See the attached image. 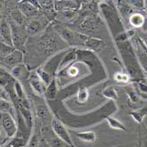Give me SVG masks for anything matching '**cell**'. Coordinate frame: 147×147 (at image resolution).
Wrapping results in <instances>:
<instances>
[{
    "instance_id": "obj_1",
    "label": "cell",
    "mask_w": 147,
    "mask_h": 147,
    "mask_svg": "<svg viewBox=\"0 0 147 147\" xmlns=\"http://www.w3.org/2000/svg\"><path fill=\"white\" fill-rule=\"evenodd\" d=\"M100 8L102 14L105 17V19H106L111 32L114 34V37L118 36L119 34L124 32L123 24L120 19V16L116 11V9L111 4V2L101 3Z\"/></svg>"
},
{
    "instance_id": "obj_2",
    "label": "cell",
    "mask_w": 147,
    "mask_h": 147,
    "mask_svg": "<svg viewBox=\"0 0 147 147\" xmlns=\"http://www.w3.org/2000/svg\"><path fill=\"white\" fill-rule=\"evenodd\" d=\"M0 128L3 129L5 136L9 139L16 136L18 131V123L13 118V113L0 112Z\"/></svg>"
},
{
    "instance_id": "obj_3",
    "label": "cell",
    "mask_w": 147,
    "mask_h": 147,
    "mask_svg": "<svg viewBox=\"0 0 147 147\" xmlns=\"http://www.w3.org/2000/svg\"><path fill=\"white\" fill-rule=\"evenodd\" d=\"M11 25L12 28V41H13V46L16 50L22 51L24 49V45L26 42V30H24L22 26L15 23L13 20H11L9 22Z\"/></svg>"
},
{
    "instance_id": "obj_4",
    "label": "cell",
    "mask_w": 147,
    "mask_h": 147,
    "mask_svg": "<svg viewBox=\"0 0 147 147\" xmlns=\"http://www.w3.org/2000/svg\"><path fill=\"white\" fill-rule=\"evenodd\" d=\"M51 127L58 138H60L65 144H67L70 147H76L74 145L73 141L71 139V136H70L68 131L67 130V129L65 128V126L63 125L61 123V121H59L56 117L52 118V120L51 121Z\"/></svg>"
},
{
    "instance_id": "obj_5",
    "label": "cell",
    "mask_w": 147,
    "mask_h": 147,
    "mask_svg": "<svg viewBox=\"0 0 147 147\" xmlns=\"http://www.w3.org/2000/svg\"><path fill=\"white\" fill-rule=\"evenodd\" d=\"M42 136H44L45 141L51 146V147H65L67 144H65L60 138H59L56 134L52 130L51 127H44L41 130Z\"/></svg>"
},
{
    "instance_id": "obj_6",
    "label": "cell",
    "mask_w": 147,
    "mask_h": 147,
    "mask_svg": "<svg viewBox=\"0 0 147 147\" xmlns=\"http://www.w3.org/2000/svg\"><path fill=\"white\" fill-rule=\"evenodd\" d=\"M28 81H29L30 87L32 88L33 91L36 95L39 97H45L46 86L45 85L43 81L40 79L36 72H33L32 74H30L28 77Z\"/></svg>"
},
{
    "instance_id": "obj_7",
    "label": "cell",
    "mask_w": 147,
    "mask_h": 147,
    "mask_svg": "<svg viewBox=\"0 0 147 147\" xmlns=\"http://www.w3.org/2000/svg\"><path fill=\"white\" fill-rule=\"evenodd\" d=\"M24 59V54L22 51L20 50H14L11 54H9L8 56L5 57L3 59V63L5 67L8 68L13 69L14 67L22 64V61Z\"/></svg>"
},
{
    "instance_id": "obj_8",
    "label": "cell",
    "mask_w": 147,
    "mask_h": 147,
    "mask_svg": "<svg viewBox=\"0 0 147 147\" xmlns=\"http://www.w3.org/2000/svg\"><path fill=\"white\" fill-rule=\"evenodd\" d=\"M17 8L28 19H33L36 17L40 12V10L38 8L35 7L30 3H28L27 0H23V1L19 2L17 5Z\"/></svg>"
},
{
    "instance_id": "obj_9",
    "label": "cell",
    "mask_w": 147,
    "mask_h": 147,
    "mask_svg": "<svg viewBox=\"0 0 147 147\" xmlns=\"http://www.w3.org/2000/svg\"><path fill=\"white\" fill-rule=\"evenodd\" d=\"M0 37L2 38V41L5 42V43L10 45H13L11 25H10L8 20L5 18L0 20Z\"/></svg>"
},
{
    "instance_id": "obj_10",
    "label": "cell",
    "mask_w": 147,
    "mask_h": 147,
    "mask_svg": "<svg viewBox=\"0 0 147 147\" xmlns=\"http://www.w3.org/2000/svg\"><path fill=\"white\" fill-rule=\"evenodd\" d=\"M53 28L62 39H64L69 45H73V43L75 42V36L69 28L59 24L55 25Z\"/></svg>"
},
{
    "instance_id": "obj_11",
    "label": "cell",
    "mask_w": 147,
    "mask_h": 147,
    "mask_svg": "<svg viewBox=\"0 0 147 147\" xmlns=\"http://www.w3.org/2000/svg\"><path fill=\"white\" fill-rule=\"evenodd\" d=\"M29 75L30 74L28 73L26 66L23 64H20L11 69V76L17 81L27 79L29 77Z\"/></svg>"
},
{
    "instance_id": "obj_12",
    "label": "cell",
    "mask_w": 147,
    "mask_h": 147,
    "mask_svg": "<svg viewBox=\"0 0 147 147\" xmlns=\"http://www.w3.org/2000/svg\"><path fill=\"white\" fill-rule=\"evenodd\" d=\"M16 109L23 116V118H24V120H25V121L27 123V126L28 127V129H32L33 127H34V117H33V114H32V112H31V110L28 109V108H25L23 107H20V106H17Z\"/></svg>"
},
{
    "instance_id": "obj_13",
    "label": "cell",
    "mask_w": 147,
    "mask_h": 147,
    "mask_svg": "<svg viewBox=\"0 0 147 147\" xmlns=\"http://www.w3.org/2000/svg\"><path fill=\"white\" fill-rule=\"evenodd\" d=\"M116 5H117V9L119 10L121 15L124 19L129 18V16L134 13V9L129 4L123 1V0H118Z\"/></svg>"
},
{
    "instance_id": "obj_14",
    "label": "cell",
    "mask_w": 147,
    "mask_h": 147,
    "mask_svg": "<svg viewBox=\"0 0 147 147\" xmlns=\"http://www.w3.org/2000/svg\"><path fill=\"white\" fill-rule=\"evenodd\" d=\"M42 28H43V26H42V22L40 20L33 19L28 23L26 27V32L29 36H35L38 32H40Z\"/></svg>"
},
{
    "instance_id": "obj_15",
    "label": "cell",
    "mask_w": 147,
    "mask_h": 147,
    "mask_svg": "<svg viewBox=\"0 0 147 147\" xmlns=\"http://www.w3.org/2000/svg\"><path fill=\"white\" fill-rule=\"evenodd\" d=\"M57 93H58V87H57V81L55 77L52 78L51 82L46 86L45 90V97L48 100H52L57 97Z\"/></svg>"
},
{
    "instance_id": "obj_16",
    "label": "cell",
    "mask_w": 147,
    "mask_h": 147,
    "mask_svg": "<svg viewBox=\"0 0 147 147\" xmlns=\"http://www.w3.org/2000/svg\"><path fill=\"white\" fill-rule=\"evenodd\" d=\"M144 20H145L144 16L143 14L139 13H134L129 18V24L131 26H133L134 28H141V27H143L144 24Z\"/></svg>"
},
{
    "instance_id": "obj_17",
    "label": "cell",
    "mask_w": 147,
    "mask_h": 147,
    "mask_svg": "<svg viewBox=\"0 0 147 147\" xmlns=\"http://www.w3.org/2000/svg\"><path fill=\"white\" fill-rule=\"evenodd\" d=\"M75 134L77 138L82 141L87 143H94L96 141V133L94 131H82V132H75Z\"/></svg>"
},
{
    "instance_id": "obj_18",
    "label": "cell",
    "mask_w": 147,
    "mask_h": 147,
    "mask_svg": "<svg viewBox=\"0 0 147 147\" xmlns=\"http://www.w3.org/2000/svg\"><path fill=\"white\" fill-rule=\"evenodd\" d=\"M41 138H42V133L38 131L36 129H35L33 133L30 136L26 147H38L42 142Z\"/></svg>"
},
{
    "instance_id": "obj_19",
    "label": "cell",
    "mask_w": 147,
    "mask_h": 147,
    "mask_svg": "<svg viewBox=\"0 0 147 147\" xmlns=\"http://www.w3.org/2000/svg\"><path fill=\"white\" fill-rule=\"evenodd\" d=\"M129 114L138 124H141L143 122L144 118L147 115V107H142L138 110H134V111L130 112Z\"/></svg>"
},
{
    "instance_id": "obj_20",
    "label": "cell",
    "mask_w": 147,
    "mask_h": 147,
    "mask_svg": "<svg viewBox=\"0 0 147 147\" xmlns=\"http://www.w3.org/2000/svg\"><path fill=\"white\" fill-rule=\"evenodd\" d=\"M104 45L103 40L95 37H88L84 41V45L91 50H98Z\"/></svg>"
},
{
    "instance_id": "obj_21",
    "label": "cell",
    "mask_w": 147,
    "mask_h": 147,
    "mask_svg": "<svg viewBox=\"0 0 147 147\" xmlns=\"http://www.w3.org/2000/svg\"><path fill=\"white\" fill-rule=\"evenodd\" d=\"M76 57H77V54H76V51H74V50L69 51L68 52H67L66 55L61 59V61L59 65V68L61 69L63 67H65L67 65L69 64L70 62H72L74 59H76Z\"/></svg>"
},
{
    "instance_id": "obj_22",
    "label": "cell",
    "mask_w": 147,
    "mask_h": 147,
    "mask_svg": "<svg viewBox=\"0 0 147 147\" xmlns=\"http://www.w3.org/2000/svg\"><path fill=\"white\" fill-rule=\"evenodd\" d=\"M107 121L108 122V125L110 126V128L113 129H117V130H121V131H127V127L122 123L119 120L115 119L113 117L108 116L107 119Z\"/></svg>"
},
{
    "instance_id": "obj_23",
    "label": "cell",
    "mask_w": 147,
    "mask_h": 147,
    "mask_svg": "<svg viewBox=\"0 0 147 147\" xmlns=\"http://www.w3.org/2000/svg\"><path fill=\"white\" fill-rule=\"evenodd\" d=\"M102 95L107 98L110 100H117L118 98V95H117V91L115 90L113 86H109V87H107L103 91H102Z\"/></svg>"
},
{
    "instance_id": "obj_24",
    "label": "cell",
    "mask_w": 147,
    "mask_h": 147,
    "mask_svg": "<svg viewBox=\"0 0 147 147\" xmlns=\"http://www.w3.org/2000/svg\"><path fill=\"white\" fill-rule=\"evenodd\" d=\"M11 17H12V20L15 23H17L18 25H23L24 22H25V16L22 13V12L20 11V10L17 8L15 10L11 13Z\"/></svg>"
},
{
    "instance_id": "obj_25",
    "label": "cell",
    "mask_w": 147,
    "mask_h": 147,
    "mask_svg": "<svg viewBox=\"0 0 147 147\" xmlns=\"http://www.w3.org/2000/svg\"><path fill=\"white\" fill-rule=\"evenodd\" d=\"M15 50V48L13 45H10L3 41H0V55L4 58L11 54L12 52Z\"/></svg>"
},
{
    "instance_id": "obj_26",
    "label": "cell",
    "mask_w": 147,
    "mask_h": 147,
    "mask_svg": "<svg viewBox=\"0 0 147 147\" xmlns=\"http://www.w3.org/2000/svg\"><path fill=\"white\" fill-rule=\"evenodd\" d=\"M37 75L39 76L40 79L43 81V82L45 83V85L47 86L49 83L51 82V81L52 80L51 74H49L47 71H45L43 67H40L36 70Z\"/></svg>"
},
{
    "instance_id": "obj_27",
    "label": "cell",
    "mask_w": 147,
    "mask_h": 147,
    "mask_svg": "<svg viewBox=\"0 0 147 147\" xmlns=\"http://www.w3.org/2000/svg\"><path fill=\"white\" fill-rule=\"evenodd\" d=\"M36 114L39 119L45 120L50 116V111L45 106H38L36 108Z\"/></svg>"
},
{
    "instance_id": "obj_28",
    "label": "cell",
    "mask_w": 147,
    "mask_h": 147,
    "mask_svg": "<svg viewBox=\"0 0 147 147\" xmlns=\"http://www.w3.org/2000/svg\"><path fill=\"white\" fill-rule=\"evenodd\" d=\"M42 10H46L48 12H51L54 9L53 0H37Z\"/></svg>"
},
{
    "instance_id": "obj_29",
    "label": "cell",
    "mask_w": 147,
    "mask_h": 147,
    "mask_svg": "<svg viewBox=\"0 0 147 147\" xmlns=\"http://www.w3.org/2000/svg\"><path fill=\"white\" fill-rule=\"evenodd\" d=\"M12 105L7 99L0 97V112H7L12 113Z\"/></svg>"
},
{
    "instance_id": "obj_30",
    "label": "cell",
    "mask_w": 147,
    "mask_h": 147,
    "mask_svg": "<svg viewBox=\"0 0 147 147\" xmlns=\"http://www.w3.org/2000/svg\"><path fill=\"white\" fill-rule=\"evenodd\" d=\"M88 98H89V91L86 88L82 87V89H80V90L78 92V95H77L78 102L83 104L88 100Z\"/></svg>"
},
{
    "instance_id": "obj_31",
    "label": "cell",
    "mask_w": 147,
    "mask_h": 147,
    "mask_svg": "<svg viewBox=\"0 0 147 147\" xmlns=\"http://www.w3.org/2000/svg\"><path fill=\"white\" fill-rule=\"evenodd\" d=\"M114 80L118 82H121V83H125L128 82L130 80V77L128 74H123V73H116L114 76Z\"/></svg>"
},
{
    "instance_id": "obj_32",
    "label": "cell",
    "mask_w": 147,
    "mask_h": 147,
    "mask_svg": "<svg viewBox=\"0 0 147 147\" xmlns=\"http://www.w3.org/2000/svg\"><path fill=\"white\" fill-rule=\"evenodd\" d=\"M126 91H127L128 96H129V98L132 103H136L138 101V93L136 92V90L129 88V89L126 90Z\"/></svg>"
},
{
    "instance_id": "obj_33",
    "label": "cell",
    "mask_w": 147,
    "mask_h": 147,
    "mask_svg": "<svg viewBox=\"0 0 147 147\" xmlns=\"http://www.w3.org/2000/svg\"><path fill=\"white\" fill-rule=\"evenodd\" d=\"M129 2L131 5L134 7L138 8L139 10H144L145 9V4L144 0H129Z\"/></svg>"
},
{
    "instance_id": "obj_34",
    "label": "cell",
    "mask_w": 147,
    "mask_h": 147,
    "mask_svg": "<svg viewBox=\"0 0 147 147\" xmlns=\"http://www.w3.org/2000/svg\"><path fill=\"white\" fill-rule=\"evenodd\" d=\"M136 85H138V89L140 90V94H142V95H144L145 97H147V84H145V83H143L141 82H136Z\"/></svg>"
},
{
    "instance_id": "obj_35",
    "label": "cell",
    "mask_w": 147,
    "mask_h": 147,
    "mask_svg": "<svg viewBox=\"0 0 147 147\" xmlns=\"http://www.w3.org/2000/svg\"><path fill=\"white\" fill-rule=\"evenodd\" d=\"M61 15L65 19L69 20V19H72L74 17V15H75V12H74L73 10H64V11L61 12Z\"/></svg>"
},
{
    "instance_id": "obj_36",
    "label": "cell",
    "mask_w": 147,
    "mask_h": 147,
    "mask_svg": "<svg viewBox=\"0 0 147 147\" xmlns=\"http://www.w3.org/2000/svg\"><path fill=\"white\" fill-rule=\"evenodd\" d=\"M67 73L69 74L70 76H76L77 74H78V69L76 68V67H70L69 69H68V71H67Z\"/></svg>"
},
{
    "instance_id": "obj_37",
    "label": "cell",
    "mask_w": 147,
    "mask_h": 147,
    "mask_svg": "<svg viewBox=\"0 0 147 147\" xmlns=\"http://www.w3.org/2000/svg\"><path fill=\"white\" fill-rule=\"evenodd\" d=\"M7 75H9V73H8L3 67H0V77L5 76H7Z\"/></svg>"
},
{
    "instance_id": "obj_38",
    "label": "cell",
    "mask_w": 147,
    "mask_h": 147,
    "mask_svg": "<svg viewBox=\"0 0 147 147\" xmlns=\"http://www.w3.org/2000/svg\"><path fill=\"white\" fill-rule=\"evenodd\" d=\"M5 5V0H0V11H2Z\"/></svg>"
},
{
    "instance_id": "obj_39",
    "label": "cell",
    "mask_w": 147,
    "mask_h": 147,
    "mask_svg": "<svg viewBox=\"0 0 147 147\" xmlns=\"http://www.w3.org/2000/svg\"><path fill=\"white\" fill-rule=\"evenodd\" d=\"M38 147H51V146H50V145H49L45 141L44 143H43V142H41V144H39V146H38Z\"/></svg>"
},
{
    "instance_id": "obj_40",
    "label": "cell",
    "mask_w": 147,
    "mask_h": 147,
    "mask_svg": "<svg viewBox=\"0 0 147 147\" xmlns=\"http://www.w3.org/2000/svg\"><path fill=\"white\" fill-rule=\"evenodd\" d=\"M1 147H13L11 144H10V143H7V144H5V145H2Z\"/></svg>"
},
{
    "instance_id": "obj_41",
    "label": "cell",
    "mask_w": 147,
    "mask_h": 147,
    "mask_svg": "<svg viewBox=\"0 0 147 147\" xmlns=\"http://www.w3.org/2000/svg\"><path fill=\"white\" fill-rule=\"evenodd\" d=\"M4 93H5V92H4L1 89H0V97L3 98H4V96H3V94H4Z\"/></svg>"
},
{
    "instance_id": "obj_42",
    "label": "cell",
    "mask_w": 147,
    "mask_h": 147,
    "mask_svg": "<svg viewBox=\"0 0 147 147\" xmlns=\"http://www.w3.org/2000/svg\"><path fill=\"white\" fill-rule=\"evenodd\" d=\"M83 2H85V3H90V2H92L93 0H82Z\"/></svg>"
},
{
    "instance_id": "obj_43",
    "label": "cell",
    "mask_w": 147,
    "mask_h": 147,
    "mask_svg": "<svg viewBox=\"0 0 147 147\" xmlns=\"http://www.w3.org/2000/svg\"><path fill=\"white\" fill-rule=\"evenodd\" d=\"M144 4H145V9L147 10V0H144Z\"/></svg>"
},
{
    "instance_id": "obj_44",
    "label": "cell",
    "mask_w": 147,
    "mask_h": 147,
    "mask_svg": "<svg viewBox=\"0 0 147 147\" xmlns=\"http://www.w3.org/2000/svg\"><path fill=\"white\" fill-rule=\"evenodd\" d=\"M2 19H3V15H2L1 13H0V20H1Z\"/></svg>"
},
{
    "instance_id": "obj_45",
    "label": "cell",
    "mask_w": 147,
    "mask_h": 147,
    "mask_svg": "<svg viewBox=\"0 0 147 147\" xmlns=\"http://www.w3.org/2000/svg\"><path fill=\"white\" fill-rule=\"evenodd\" d=\"M17 2H20V1H23V0H16Z\"/></svg>"
},
{
    "instance_id": "obj_46",
    "label": "cell",
    "mask_w": 147,
    "mask_h": 147,
    "mask_svg": "<svg viewBox=\"0 0 147 147\" xmlns=\"http://www.w3.org/2000/svg\"><path fill=\"white\" fill-rule=\"evenodd\" d=\"M115 147H122V146H115Z\"/></svg>"
}]
</instances>
